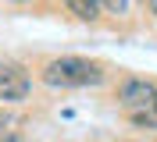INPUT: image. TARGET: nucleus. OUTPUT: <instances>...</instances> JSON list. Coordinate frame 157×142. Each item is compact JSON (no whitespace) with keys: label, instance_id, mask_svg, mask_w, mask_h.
<instances>
[{"label":"nucleus","instance_id":"nucleus-1","mask_svg":"<svg viewBox=\"0 0 157 142\" xmlns=\"http://www.w3.org/2000/svg\"><path fill=\"white\" fill-rule=\"evenodd\" d=\"M107 78V71L86 57H54L43 67V82L50 89H86V85H100Z\"/></svg>","mask_w":157,"mask_h":142},{"label":"nucleus","instance_id":"nucleus-2","mask_svg":"<svg viewBox=\"0 0 157 142\" xmlns=\"http://www.w3.org/2000/svg\"><path fill=\"white\" fill-rule=\"evenodd\" d=\"M32 89L29 71L18 64V60H0V100L4 103H21Z\"/></svg>","mask_w":157,"mask_h":142},{"label":"nucleus","instance_id":"nucleus-3","mask_svg":"<svg viewBox=\"0 0 157 142\" xmlns=\"http://www.w3.org/2000/svg\"><path fill=\"white\" fill-rule=\"evenodd\" d=\"M154 96H157V85L147 78H121V85H118V103L128 107V110L154 107Z\"/></svg>","mask_w":157,"mask_h":142},{"label":"nucleus","instance_id":"nucleus-4","mask_svg":"<svg viewBox=\"0 0 157 142\" xmlns=\"http://www.w3.org/2000/svg\"><path fill=\"white\" fill-rule=\"evenodd\" d=\"M64 7H68L78 21H97L100 11H104V4H100V0H64Z\"/></svg>","mask_w":157,"mask_h":142},{"label":"nucleus","instance_id":"nucleus-5","mask_svg":"<svg viewBox=\"0 0 157 142\" xmlns=\"http://www.w3.org/2000/svg\"><path fill=\"white\" fill-rule=\"evenodd\" d=\"M132 124H136V128H147V132H157V110H154V114L132 110Z\"/></svg>","mask_w":157,"mask_h":142},{"label":"nucleus","instance_id":"nucleus-6","mask_svg":"<svg viewBox=\"0 0 157 142\" xmlns=\"http://www.w3.org/2000/svg\"><path fill=\"white\" fill-rule=\"evenodd\" d=\"M104 4V11H111V14H125L128 11V0H100Z\"/></svg>","mask_w":157,"mask_h":142},{"label":"nucleus","instance_id":"nucleus-7","mask_svg":"<svg viewBox=\"0 0 157 142\" xmlns=\"http://www.w3.org/2000/svg\"><path fill=\"white\" fill-rule=\"evenodd\" d=\"M11 132H14V117H7V114H0V139H7Z\"/></svg>","mask_w":157,"mask_h":142},{"label":"nucleus","instance_id":"nucleus-8","mask_svg":"<svg viewBox=\"0 0 157 142\" xmlns=\"http://www.w3.org/2000/svg\"><path fill=\"white\" fill-rule=\"evenodd\" d=\"M147 4H150V11H154V18H157V0H147Z\"/></svg>","mask_w":157,"mask_h":142},{"label":"nucleus","instance_id":"nucleus-9","mask_svg":"<svg viewBox=\"0 0 157 142\" xmlns=\"http://www.w3.org/2000/svg\"><path fill=\"white\" fill-rule=\"evenodd\" d=\"M14 4H29V0H14Z\"/></svg>","mask_w":157,"mask_h":142},{"label":"nucleus","instance_id":"nucleus-10","mask_svg":"<svg viewBox=\"0 0 157 142\" xmlns=\"http://www.w3.org/2000/svg\"><path fill=\"white\" fill-rule=\"evenodd\" d=\"M154 110H157V96H154Z\"/></svg>","mask_w":157,"mask_h":142}]
</instances>
